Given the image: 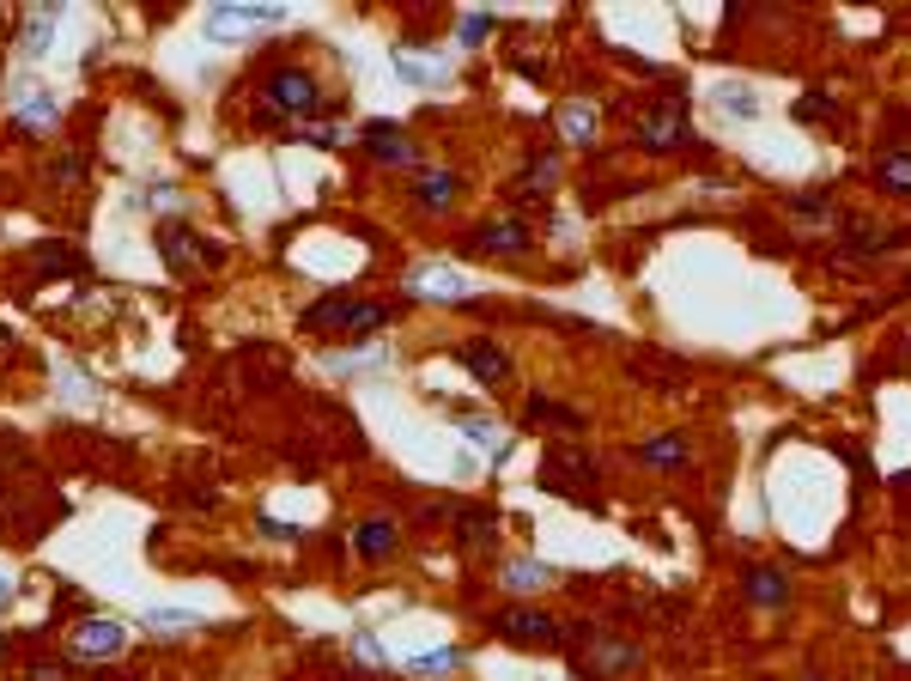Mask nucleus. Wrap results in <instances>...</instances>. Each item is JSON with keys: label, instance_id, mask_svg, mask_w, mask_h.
<instances>
[{"label": "nucleus", "instance_id": "nucleus-11", "mask_svg": "<svg viewBox=\"0 0 911 681\" xmlns=\"http://www.w3.org/2000/svg\"><path fill=\"white\" fill-rule=\"evenodd\" d=\"M468 250H487V256H517V250H529V226L523 220H487L468 238Z\"/></svg>", "mask_w": 911, "mask_h": 681}, {"label": "nucleus", "instance_id": "nucleus-23", "mask_svg": "<svg viewBox=\"0 0 911 681\" xmlns=\"http://www.w3.org/2000/svg\"><path fill=\"white\" fill-rule=\"evenodd\" d=\"M559 134L578 140V147H590V140H595V116L583 104H565V110H559Z\"/></svg>", "mask_w": 911, "mask_h": 681}, {"label": "nucleus", "instance_id": "nucleus-15", "mask_svg": "<svg viewBox=\"0 0 911 681\" xmlns=\"http://www.w3.org/2000/svg\"><path fill=\"white\" fill-rule=\"evenodd\" d=\"M632 457L644 462V469H687V439L681 432H657V439H644Z\"/></svg>", "mask_w": 911, "mask_h": 681}, {"label": "nucleus", "instance_id": "nucleus-16", "mask_svg": "<svg viewBox=\"0 0 911 681\" xmlns=\"http://www.w3.org/2000/svg\"><path fill=\"white\" fill-rule=\"evenodd\" d=\"M56 24H61V7H37L31 19H24V37H19V56H49V43H56Z\"/></svg>", "mask_w": 911, "mask_h": 681}, {"label": "nucleus", "instance_id": "nucleus-1", "mask_svg": "<svg viewBox=\"0 0 911 681\" xmlns=\"http://www.w3.org/2000/svg\"><path fill=\"white\" fill-rule=\"evenodd\" d=\"M389 323V304L377 299H322L304 311V329H347V336H371Z\"/></svg>", "mask_w": 911, "mask_h": 681}, {"label": "nucleus", "instance_id": "nucleus-21", "mask_svg": "<svg viewBox=\"0 0 911 681\" xmlns=\"http://www.w3.org/2000/svg\"><path fill=\"white\" fill-rule=\"evenodd\" d=\"M553 171H559V152L535 147V152H529V171H523V189H529V196H541V189L553 183Z\"/></svg>", "mask_w": 911, "mask_h": 681}, {"label": "nucleus", "instance_id": "nucleus-26", "mask_svg": "<svg viewBox=\"0 0 911 681\" xmlns=\"http://www.w3.org/2000/svg\"><path fill=\"white\" fill-rule=\"evenodd\" d=\"M56 98L49 92H37V98H24V110H19V128H56Z\"/></svg>", "mask_w": 911, "mask_h": 681}, {"label": "nucleus", "instance_id": "nucleus-10", "mask_svg": "<svg viewBox=\"0 0 911 681\" xmlns=\"http://www.w3.org/2000/svg\"><path fill=\"white\" fill-rule=\"evenodd\" d=\"M456 365H462L474 383H504V378H511V353L492 347V341H462V347H456Z\"/></svg>", "mask_w": 911, "mask_h": 681}, {"label": "nucleus", "instance_id": "nucleus-6", "mask_svg": "<svg viewBox=\"0 0 911 681\" xmlns=\"http://www.w3.org/2000/svg\"><path fill=\"white\" fill-rule=\"evenodd\" d=\"M159 250H164V262H171L177 274H194V268H213V262H219V243L194 238V231L177 226V220L159 226Z\"/></svg>", "mask_w": 911, "mask_h": 681}, {"label": "nucleus", "instance_id": "nucleus-28", "mask_svg": "<svg viewBox=\"0 0 911 681\" xmlns=\"http://www.w3.org/2000/svg\"><path fill=\"white\" fill-rule=\"evenodd\" d=\"M875 177L888 189H911V152H888V159L875 164Z\"/></svg>", "mask_w": 911, "mask_h": 681}, {"label": "nucleus", "instance_id": "nucleus-5", "mask_svg": "<svg viewBox=\"0 0 911 681\" xmlns=\"http://www.w3.org/2000/svg\"><path fill=\"white\" fill-rule=\"evenodd\" d=\"M492 633L511 639V645H559L565 627H559L547 609H504V614H492Z\"/></svg>", "mask_w": 911, "mask_h": 681}, {"label": "nucleus", "instance_id": "nucleus-30", "mask_svg": "<svg viewBox=\"0 0 911 681\" xmlns=\"http://www.w3.org/2000/svg\"><path fill=\"white\" fill-rule=\"evenodd\" d=\"M827 116H832V104L820 92H802L797 98V122H827Z\"/></svg>", "mask_w": 911, "mask_h": 681}, {"label": "nucleus", "instance_id": "nucleus-18", "mask_svg": "<svg viewBox=\"0 0 911 681\" xmlns=\"http://www.w3.org/2000/svg\"><path fill=\"white\" fill-rule=\"evenodd\" d=\"M353 548L364 560H389V554H396V523H389V518H364L353 530Z\"/></svg>", "mask_w": 911, "mask_h": 681}, {"label": "nucleus", "instance_id": "nucleus-22", "mask_svg": "<svg viewBox=\"0 0 911 681\" xmlns=\"http://www.w3.org/2000/svg\"><path fill=\"white\" fill-rule=\"evenodd\" d=\"M547 578H553V572H547L541 560H511V567H504V590H517V597H523V590H541Z\"/></svg>", "mask_w": 911, "mask_h": 681}, {"label": "nucleus", "instance_id": "nucleus-9", "mask_svg": "<svg viewBox=\"0 0 911 681\" xmlns=\"http://www.w3.org/2000/svg\"><path fill=\"white\" fill-rule=\"evenodd\" d=\"M122 645H128V627L110 621V614H91V621L73 627V658L103 663V658H122Z\"/></svg>", "mask_w": 911, "mask_h": 681}, {"label": "nucleus", "instance_id": "nucleus-13", "mask_svg": "<svg viewBox=\"0 0 911 681\" xmlns=\"http://www.w3.org/2000/svg\"><path fill=\"white\" fill-rule=\"evenodd\" d=\"M413 196H420V208H432V213H444L456 196H462V177L456 171H438V164H426L420 177H413Z\"/></svg>", "mask_w": 911, "mask_h": 681}, {"label": "nucleus", "instance_id": "nucleus-24", "mask_svg": "<svg viewBox=\"0 0 911 681\" xmlns=\"http://www.w3.org/2000/svg\"><path fill=\"white\" fill-rule=\"evenodd\" d=\"M396 73L408 86H444V68H438V61H420V56H396Z\"/></svg>", "mask_w": 911, "mask_h": 681}, {"label": "nucleus", "instance_id": "nucleus-2", "mask_svg": "<svg viewBox=\"0 0 911 681\" xmlns=\"http://www.w3.org/2000/svg\"><path fill=\"white\" fill-rule=\"evenodd\" d=\"M578 670L590 675V681H614V675H627L632 663H638V645L632 639H620V633H578Z\"/></svg>", "mask_w": 911, "mask_h": 681}, {"label": "nucleus", "instance_id": "nucleus-17", "mask_svg": "<svg viewBox=\"0 0 911 681\" xmlns=\"http://www.w3.org/2000/svg\"><path fill=\"white\" fill-rule=\"evenodd\" d=\"M408 287H413V292H438V299H462L468 280L456 274V268H444V262H426V268H413Z\"/></svg>", "mask_w": 911, "mask_h": 681}, {"label": "nucleus", "instance_id": "nucleus-19", "mask_svg": "<svg viewBox=\"0 0 911 681\" xmlns=\"http://www.w3.org/2000/svg\"><path fill=\"white\" fill-rule=\"evenodd\" d=\"M529 427H559V432H578V427H583V414H578V408L547 402V395H529Z\"/></svg>", "mask_w": 911, "mask_h": 681}, {"label": "nucleus", "instance_id": "nucleus-4", "mask_svg": "<svg viewBox=\"0 0 911 681\" xmlns=\"http://www.w3.org/2000/svg\"><path fill=\"white\" fill-rule=\"evenodd\" d=\"M268 104L280 110V116H317V110H329V104H322L317 73H304V68H273L268 73Z\"/></svg>", "mask_w": 911, "mask_h": 681}, {"label": "nucleus", "instance_id": "nucleus-31", "mask_svg": "<svg viewBox=\"0 0 911 681\" xmlns=\"http://www.w3.org/2000/svg\"><path fill=\"white\" fill-rule=\"evenodd\" d=\"M353 658H359V663H377V670H383V663H389V651H383V639L359 633V639H353Z\"/></svg>", "mask_w": 911, "mask_h": 681}, {"label": "nucleus", "instance_id": "nucleus-33", "mask_svg": "<svg viewBox=\"0 0 911 681\" xmlns=\"http://www.w3.org/2000/svg\"><path fill=\"white\" fill-rule=\"evenodd\" d=\"M809 681H820V675H809Z\"/></svg>", "mask_w": 911, "mask_h": 681}, {"label": "nucleus", "instance_id": "nucleus-3", "mask_svg": "<svg viewBox=\"0 0 911 681\" xmlns=\"http://www.w3.org/2000/svg\"><path fill=\"white\" fill-rule=\"evenodd\" d=\"M273 24H286V7H273V0H238V7L207 12V37H256Z\"/></svg>", "mask_w": 911, "mask_h": 681}, {"label": "nucleus", "instance_id": "nucleus-12", "mask_svg": "<svg viewBox=\"0 0 911 681\" xmlns=\"http://www.w3.org/2000/svg\"><path fill=\"white\" fill-rule=\"evenodd\" d=\"M741 590H748V602H760V609H784L790 602V578L778 567H748L741 572Z\"/></svg>", "mask_w": 911, "mask_h": 681}, {"label": "nucleus", "instance_id": "nucleus-7", "mask_svg": "<svg viewBox=\"0 0 911 681\" xmlns=\"http://www.w3.org/2000/svg\"><path fill=\"white\" fill-rule=\"evenodd\" d=\"M541 487H547V493L595 487V457L578 451V444H553V451H547V469H541Z\"/></svg>", "mask_w": 911, "mask_h": 681}, {"label": "nucleus", "instance_id": "nucleus-29", "mask_svg": "<svg viewBox=\"0 0 911 681\" xmlns=\"http://www.w3.org/2000/svg\"><path fill=\"white\" fill-rule=\"evenodd\" d=\"M456 37H462V43H480V37H492V12H468V19L456 24Z\"/></svg>", "mask_w": 911, "mask_h": 681}, {"label": "nucleus", "instance_id": "nucleus-8", "mask_svg": "<svg viewBox=\"0 0 911 681\" xmlns=\"http://www.w3.org/2000/svg\"><path fill=\"white\" fill-rule=\"evenodd\" d=\"M693 128H687V104H657L638 122V147L644 152H669V147H687Z\"/></svg>", "mask_w": 911, "mask_h": 681}, {"label": "nucleus", "instance_id": "nucleus-25", "mask_svg": "<svg viewBox=\"0 0 911 681\" xmlns=\"http://www.w3.org/2000/svg\"><path fill=\"white\" fill-rule=\"evenodd\" d=\"M147 627H159V633H194V627H201V614H194V609H152Z\"/></svg>", "mask_w": 911, "mask_h": 681}, {"label": "nucleus", "instance_id": "nucleus-27", "mask_svg": "<svg viewBox=\"0 0 911 681\" xmlns=\"http://www.w3.org/2000/svg\"><path fill=\"white\" fill-rule=\"evenodd\" d=\"M718 104H723V116H735V122H753V116H760V104H753L748 86H723Z\"/></svg>", "mask_w": 911, "mask_h": 681}, {"label": "nucleus", "instance_id": "nucleus-32", "mask_svg": "<svg viewBox=\"0 0 911 681\" xmlns=\"http://www.w3.org/2000/svg\"><path fill=\"white\" fill-rule=\"evenodd\" d=\"M7 602H12V578L0 572V609H7Z\"/></svg>", "mask_w": 911, "mask_h": 681}, {"label": "nucleus", "instance_id": "nucleus-14", "mask_svg": "<svg viewBox=\"0 0 911 681\" xmlns=\"http://www.w3.org/2000/svg\"><path fill=\"white\" fill-rule=\"evenodd\" d=\"M364 147H371V159H383V164H413V140L401 134V128H389V122L364 128Z\"/></svg>", "mask_w": 911, "mask_h": 681}, {"label": "nucleus", "instance_id": "nucleus-20", "mask_svg": "<svg viewBox=\"0 0 911 681\" xmlns=\"http://www.w3.org/2000/svg\"><path fill=\"white\" fill-rule=\"evenodd\" d=\"M468 663V651L456 645V651H420V658H408V670L413 675H450V670H462Z\"/></svg>", "mask_w": 911, "mask_h": 681}]
</instances>
